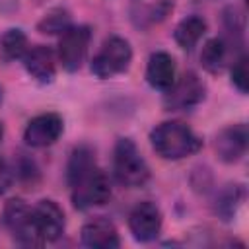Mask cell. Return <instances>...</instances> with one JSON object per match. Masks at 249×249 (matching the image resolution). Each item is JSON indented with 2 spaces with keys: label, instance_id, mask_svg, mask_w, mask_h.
I'll use <instances>...</instances> for the list:
<instances>
[{
  "label": "cell",
  "instance_id": "1",
  "mask_svg": "<svg viewBox=\"0 0 249 249\" xmlns=\"http://www.w3.org/2000/svg\"><path fill=\"white\" fill-rule=\"evenodd\" d=\"M150 144L160 158L175 161L198 152L202 140L193 132L191 126L179 121H163L152 128Z\"/></svg>",
  "mask_w": 249,
  "mask_h": 249
},
{
  "label": "cell",
  "instance_id": "2",
  "mask_svg": "<svg viewBox=\"0 0 249 249\" xmlns=\"http://www.w3.org/2000/svg\"><path fill=\"white\" fill-rule=\"evenodd\" d=\"M113 173L115 179L128 189L142 187L150 179V167L130 138L117 140L113 150Z\"/></svg>",
  "mask_w": 249,
  "mask_h": 249
},
{
  "label": "cell",
  "instance_id": "3",
  "mask_svg": "<svg viewBox=\"0 0 249 249\" xmlns=\"http://www.w3.org/2000/svg\"><path fill=\"white\" fill-rule=\"evenodd\" d=\"M130 62H132L130 43L124 37L111 35L109 39L103 41L101 49L93 56L91 74L97 76L99 80H109V78H115V76L126 72Z\"/></svg>",
  "mask_w": 249,
  "mask_h": 249
},
{
  "label": "cell",
  "instance_id": "4",
  "mask_svg": "<svg viewBox=\"0 0 249 249\" xmlns=\"http://www.w3.org/2000/svg\"><path fill=\"white\" fill-rule=\"evenodd\" d=\"M70 191L72 204L78 210H88L93 206H101L111 198V181L95 165L93 169L80 175L74 183H70Z\"/></svg>",
  "mask_w": 249,
  "mask_h": 249
},
{
  "label": "cell",
  "instance_id": "5",
  "mask_svg": "<svg viewBox=\"0 0 249 249\" xmlns=\"http://www.w3.org/2000/svg\"><path fill=\"white\" fill-rule=\"evenodd\" d=\"M2 220L19 245L35 247V245L43 243V239L35 228V222H33V208H29L25 200L10 198L4 206Z\"/></svg>",
  "mask_w": 249,
  "mask_h": 249
},
{
  "label": "cell",
  "instance_id": "6",
  "mask_svg": "<svg viewBox=\"0 0 249 249\" xmlns=\"http://www.w3.org/2000/svg\"><path fill=\"white\" fill-rule=\"evenodd\" d=\"M91 41V29L88 25H70L58 39V62L66 72H76L86 60Z\"/></svg>",
  "mask_w": 249,
  "mask_h": 249
},
{
  "label": "cell",
  "instance_id": "7",
  "mask_svg": "<svg viewBox=\"0 0 249 249\" xmlns=\"http://www.w3.org/2000/svg\"><path fill=\"white\" fill-rule=\"evenodd\" d=\"M206 97V86L195 72H185L173 86L165 91V107L171 111H189L202 103Z\"/></svg>",
  "mask_w": 249,
  "mask_h": 249
},
{
  "label": "cell",
  "instance_id": "8",
  "mask_svg": "<svg viewBox=\"0 0 249 249\" xmlns=\"http://www.w3.org/2000/svg\"><path fill=\"white\" fill-rule=\"evenodd\" d=\"M161 224H163L161 210L156 202H150V200L138 202L128 214L130 233L136 241H142V243L156 239L161 231Z\"/></svg>",
  "mask_w": 249,
  "mask_h": 249
},
{
  "label": "cell",
  "instance_id": "9",
  "mask_svg": "<svg viewBox=\"0 0 249 249\" xmlns=\"http://www.w3.org/2000/svg\"><path fill=\"white\" fill-rule=\"evenodd\" d=\"M62 130L64 121L58 113H41L27 123L23 130V140L31 148H47L60 138Z\"/></svg>",
  "mask_w": 249,
  "mask_h": 249
},
{
  "label": "cell",
  "instance_id": "10",
  "mask_svg": "<svg viewBox=\"0 0 249 249\" xmlns=\"http://www.w3.org/2000/svg\"><path fill=\"white\" fill-rule=\"evenodd\" d=\"M247 142H249V132L243 123L230 124L222 128L216 138H214V152L218 160L224 163H235L239 161L245 152H247Z\"/></svg>",
  "mask_w": 249,
  "mask_h": 249
},
{
  "label": "cell",
  "instance_id": "11",
  "mask_svg": "<svg viewBox=\"0 0 249 249\" xmlns=\"http://www.w3.org/2000/svg\"><path fill=\"white\" fill-rule=\"evenodd\" d=\"M33 222L43 241H56L64 233V212L58 202L51 198H43L33 208Z\"/></svg>",
  "mask_w": 249,
  "mask_h": 249
},
{
  "label": "cell",
  "instance_id": "12",
  "mask_svg": "<svg viewBox=\"0 0 249 249\" xmlns=\"http://www.w3.org/2000/svg\"><path fill=\"white\" fill-rule=\"evenodd\" d=\"M23 66L27 70V74L41 82V84H51L56 76V56L53 53L51 47L45 45H35L29 47V51L25 53V56L21 58Z\"/></svg>",
  "mask_w": 249,
  "mask_h": 249
},
{
  "label": "cell",
  "instance_id": "13",
  "mask_svg": "<svg viewBox=\"0 0 249 249\" xmlns=\"http://www.w3.org/2000/svg\"><path fill=\"white\" fill-rule=\"evenodd\" d=\"M80 235H82V243L91 249H115L121 245L117 226L103 216L86 222Z\"/></svg>",
  "mask_w": 249,
  "mask_h": 249
},
{
  "label": "cell",
  "instance_id": "14",
  "mask_svg": "<svg viewBox=\"0 0 249 249\" xmlns=\"http://www.w3.org/2000/svg\"><path fill=\"white\" fill-rule=\"evenodd\" d=\"M175 72H177L175 60L169 53L156 51L150 54L148 66H146V80L154 89L167 91L175 82Z\"/></svg>",
  "mask_w": 249,
  "mask_h": 249
},
{
  "label": "cell",
  "instance_id": "15",
  "mask_svg": "<svg viewBox=\"0 0 249 249\" xmlns=\"http://www.w3.org/2000/svg\"><path fill=\"white\" fill-rule=\"evenodd\" d=\"M206 27L208 25H206V19L204 18H200V16H187V18H183L175 25L173 39H175V43L181 49L191 51L202 39V35L206 33Z\"/></svg>",
  "mask_w": 249,
  "mask_h": 249
},
{
  "label": "cell",
  "instance_id": "16",
  "mask_svg": "<svg viewBox=\"0 0 249 249\" xmlns=\"http://www.w3.org/2000/svg\"><path fill=\"white\" fill-rule=\"evenodd\" d=\"M228 47H230V45H228L224 39H220V37L208 39V41L204 43V47H202V51H200V62H202V66H204L206 72H210V74H220V72L226 68V64H228V54H230Z\"/></svg>",
  "mask_w": 249,
  "mask_h": 249
},
{
  "label": "cell",
  "instance_id": "17",
  "mask_svg": "<svg viewBox=\"0 0 249 249\" xmlns=\"http://www.w3.org/2000/svg\"><path fill=\"white\" fill-rule=\"evenodd\" d=\"M95 163V154L89 146H78L72 150L70 158H68V165H66V181L68 185L74 183L80 175H84L86 171L93 169Z\"/></svg>",
  "mask_w": 249,
  "mask_h": 249
},
{
  "label": "cell",
  "instance_id": "18",
  "mask_svg": "<svg viewBox=\"0 0 249 249\" xmlns=\"http://www.w3.org/2000/svg\"><path fill=\"white\" fill-rule=\"evenodd\" d=\"M243 196H245V189L241 185H228L216 198V204H214V210L216 214L222 218V220H231L239 208V204L243 202Z\"/></svg>",
  "mask_w": 249,
  "mask_h": 249
},
{
  "label": "cell",
  "instance_id": "19",
  "mask_svg": "<svg viewBox=\"0 0 249 249\" xmlns=\"http://www.w3.org/2000/svg\"><path fill=\"white\" fill-rule=\"evenodd\" d=\"M0 49H2L4 58H8V60L23 58L25 53L29 51L27 35L21 29H8L0 39Z\"/></svg>",
  "mask_w": 249,
  "mask_h": 249
},
{
  "label": "cell",
  "instance_id": "20",
  "mask_svg": "<svg viewBox=\"0 0 249 249\" xmlns=\"http://www.w3.org/2000/svg\"><path fill=\"white\" fill-rule=\"evenodd\" d=\"M72 25V19H70V14L64 10V8H53L49 10L41 21L37 23V29L45 35H60L62 31H66L68 27Z\"/></svg>",
  "mask_w": 249,
  "mask_h": 249
},
{
  "label": "cell",
  "instance_id": "21",
  "mask_svg": "<svg viewBox=\"0 0 249 249\" xmlns=\"http://www.w3.org/2000/svg\"><path fill=\"white\" fill-rule=\"evenodd\" d=\"M231 84L241 91V93H247V84H249V78H247V56L241 54L233 66H231Z\"/></svg>",
  "mask_w": 249,
  "mask_h": 249
},
{
  "label": "cell",
  "instance_id": "22",
  "mask_svg": "<svg viewBox=\"0 0 249 249\" xmlns=\"http://www.w3.org/2000/svg\"><path fill=\"white\" fill-rule=\"evenodd\" d=\"M12 181H14V171L8 165V161L0 158V195H4L10 189Z\"/></svg>",
  "mask_w": 249,
  "mask_h": 249
},
{
  "label": "cell",
  "instance_id": "23",
  "mask_svg": "<svg viewBox=\"0 0 249 249\" xmlns=\"http://www.w3.org/2000/svg\"><path fill=\"white\" fill-rule=\"evenodd\" d=\"M2 136H4V126H2V123H0V140H2Z\"/></svg>",
  "mask_w": 249,
  "mask_h": 249
}]
</instances>
